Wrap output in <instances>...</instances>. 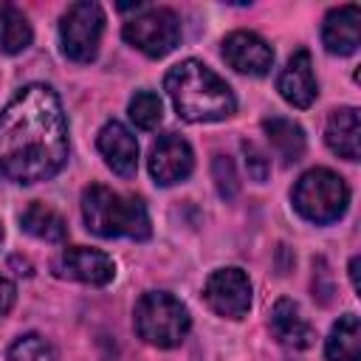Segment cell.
Segmentation results:
<instances>
[{
    "label": "cell",
    "mask_w": 361,
    "mask_h": 361,
    "mask_svg": "<svg viewBox=\"0 0 361 361\" xmlns=\"http://www.w3.org/2000/svg\"><path fill=\"white\" fill-rule=\"evenodd\" d=\"M68 118L54 87L31 82L0 110V172L23 186L54 178L68 161Z\"/></svg>",
    "instance_id": "1"
},
{
    "label": "cell",
    "mask_w": 361,
    "mask_h": 361,
    "mask_svg": "<svg viewBox=\"0 0 361 361\" xmlns=\"http://www.w3.org/2000/svg\"><path fill=\"white\" fill-rule=\"evenodd\" d=\"M164 90L169 93L178 116L192 124L223 121L237 110V99L228 82L200 59H183L172 65L164 76Z\"/></svg>",
    "instance_id": "2"
},
{
    "label": "cell",
    "mask_w": 361,
    "mask_h": 361,
    "mask_svg": "<svg viewBox=\"0 0 361 361\" xmlns=\"http://www.w3.org/2000/svg\"><path fill=\"white\" fill-rule=\"evenodd\" d=\"M82 217L85 226L104 237H130V240H149L152 226H149V214L141 197L135 195H121L113 192L102 183H90L82 192Z\"/></svg>",
    "instance_id": "3"
},
{
    "label": "cell",
    "mask_w": 361,
    "mask_h": 361,
    "mask_svg": "<svg viewBox=\"0 0 361 361\" xmlns=\"http://www.w3.org/2000/svg\"><path fill=\"white\" fill-rule=\"evenodd\" d=\"M133 324H135V333L147 344L172 350L186 338V333L192 327V316L178 296H172L166 290H147L135 302Z\"/></svg>",
    "instance_id": "4"
},
{
    "label": "cell",
    "mask_w": 361,
    "mask_h": 361,
    "mask_svg": "<svg viewBox=\"0 0 361 361\" xmlns=\"http://www.w3.org/2000/svg\"><path fill=\"white\" fill-rule=\"evenodd\" d=\"M290 200H293V209L316 223V226H327V223H336L347 206H350V186L344 183V178L327 166H316V169H307L293 192H290Z\"/></svg>",
    "instance_id": "5"
},
{
    "label": "cell",
    "mask_w": 361,
    "mask_h": 361,
    "mask_svg": "<svg viewBox=\"0 0 361 361\" xmlns=\"http://www.w3.org/2000/svg\"><path fill=\"white\" fill-rule=\"evenodd\" d=\"M104 34V8L93 0L71 3L59 20L62 54L73 62H93Z\"/></svg>",
    "instance_id": "6"
},
{
    "label": "cell",
    "mask_w": 361,
    "mask_h": 361,
    "mask_svg": "<svg viewBox=\"0 0 361 361\" xmlns=\"http://www.w3.org/2000/svg\"><path fill=\"white\" fill-rule=\"evenodd\" d=\"M121 37L149 59L166 56L180 42V20L172 8H147L124 23Z\"/></svg>",
    "instance_id": "7"
},
{
    "label": "cell",
    "mask_w": 361,
    "mask_h": 361,
    "mask_svg": "<svg viewBox=\"0 0 361 361\" xmlns=\"http://www.w3.org/2000/svg\"><path fill=\"white\" fill-rule=\"evenodd\" d=\"M206 305L223 319H243L251 307V282L240 268H217L203 285Z\"/></svg>",
    "instance_id": "8"
},
{
    "label": "cell",
    "mask_w": 361,
    "mask_h": 361,
    "mask_svg": "<svg viewBox=\"0 0 361 361\" xmlns=\"http://www.w3.org/2000/svg\"><path fill=\"white\" fill-rule=\"evenodd\" d=\"M192 169H195V152H192L189 141L180 138L178 133H166L152 144V149H149V175L158 186L180 183L192 175Z\"/></svg>",
    "instance_id": "9"
},
{
    "label": "cell",
    "mask_w": 361,
    "mask_h": 361,
    "mask_svg": "<svg viewBox=\"0 0 361 361\" xmlns=\"http://www.w3.org/2000/svg\"><path fill=\"white\" fill-rule=\"evenodd\" d=\"M56 271L68 279H76V282H85V285H96V288H104L116 279V262L110 254L99 251V248H87V245H73V248H65L59 262H56Z\"/></svg>",
    "instance_id": "10"
},
{
    "label": "cell",
    "mask_w": 361,
    "mask_h": 361,
    "mask_svg": "<svg viewBox=\"0 0 361 361\" xmlns=\"http://www.w3.org/2000/svg\"><path fill=\"white\" fill-rule=\"evenodd\" d=\"M223 59L237 73L265 76L274 65V48L254 31H231L223 39Z\"/></svg>",
    "instance_id": "11"
},
{
    "label": "cell",
    "mask_w": 361,
    "mask_h": 361,
    "mask_svg": "<svg viewBox=\"0 0 361 361\" xmlns=\"http://www.w3.org/2000/svg\"><path fill=\"white\" fill-rule=\"evenodd\" d=\"M276 90L279 96L293 104V107H310L319 96V82H316V73H313V59H310V51L299 48L288 65L282 68L279 79H276Z\"/></svg>",
    "instance_id": "12"
},
{
    "label": "cell",
    "mask_w": 361,
    "mask_h": 361,
    "mask_svg": "<svg viewBox=\"0 0 361 361\" xmlns=\"http://www.w3.org/2000/svg\"><path fill=\"white\" fill-rule=\"evenodd\" d=\"M96 147L104 158V164L118 175V178H133L138 169V141L135 135L121 124V121H107L99 130Z\"/></svg>",
    "instance_id": "13"
},
{
    "label": "cell",
    "mask_w": 361,
    "mask_h": 361,
    "mask_svg": "<svg viewBox=\"0 0 361 361\" xmlns=\"http://www.w3.org/2000/svg\"><path fill=\"white\" fill-rule=\"evenodd\" d=\"M322 42L333 56H350L358 51L361 42V8L358 6H338L330 8L322 23Z\"/></svg>",
    "instance_id": "14"
},
{
    "label": "cell",
    "mask_w": 361,
    "mask_h": 361,
    "mask_svg": "<svg viewBox=\"0 0 361 361\" xmlns=\"http://www.w3.org/2000/svg\"><path fill=\"white\" fill-rule=\"evenodd\" d=\"M268 327L274 333V338L288 347V350H307L316 341V330L313 324L302 316V307L293 299H276L271 307V319Z\"/></svg>",
    "instance_id": "15"
},
{
    "label": "cell",
    "mask_w": 361,
    "mask_h": 361,
    "mask_svg": "<svg viewBox=\"0 0 361 361\" xmlns=\"http://www.w3.org/2000/svg\"><path fill=\"white\" fill-rule=\"evenodd\" d=\"M324 141L327 147L344 158V161H358L361 155V116L355 107H338L327 116L324 124Z\"/></svg>",
    "instance_id": "16"
},
{
    "label": "cell",
    "mask_w": 361,
    "mask_h": 361,
    "mask_svg": "<svg viewBox=\"0 0 361 361\" xmlns=\"http://www.w3.org/2000/svg\"><path fill=\"white\" fill-rule=\"evenodd\" d=\"M327 361H361V324L355 313L338 316L324 341Z\"/></svg>",
    "instance_id": "17"
},
{
    "label": "cell",
    "mask_w": 361,
    "mask_h": 361,
    "mask_svg": "<svg viewBox=\"0 0 361 361\" xmlns=\"http://www.w3.org/2000/svg\"><path fill=\"white\" fill-rule=\"evenodd\" d=\"M20 228L37 240H45V243H62L68 237V223L65 217L45 206V203H31L23 214H20Z\"/></svg>",
    "instance_id": "18"
},
{
    "label": "cell",
    "mask_w": 361,
    "mask_h": 361,
    "mask_svg": "<svg viewBox=\"0 0 361 361\" xmlns=\"http://www.w3.org/2000/svg\"><path fill=\"white\" fill-rule=\"evenodd\" d=\"M262 130H265L271 147L276 149V155L285 164H296L305 155V130L296 121L274 116V118H265L262 121Z\"/></svg>",
    "instance_id": "19"
},
{
    "label": "cell",
    "mask_w": 361,
    "mask_h": 361,
    "mask_svg": "<svg viewBox=\"0 0 361 361\" xmlns=\"http://www.w3.org/2000/svg\"><path fill=\"white\" fill-rule=\"evenodd\" d=\"M34 31L28 17L11 6V3H0V54H20L31 45Z\"/></svg>",
    "instance_id": "20"
},
{
    "label": "cell",
    "mask_w": 361,
    "mask_h": 361,
    "mask_svg": "<svg viewBox=\"0 0 361 361\" xmlns=\"http://www.w3.org/2000/svg\"><path fill=\"white\" fill-rule=\"evenodd\" d=\"M130 118L138 130H155L164 118V102L158 93L152 90H138L133 99H130Z\"/></svg>",
    "instance_id": "21"
},
{
    "label": "cell",
    "mask_w": 361,
    "mask_h": 361,
    "mask_svg": "<svg viewBox=\"0 0 361 361\" xmlns=\"http://www.w3.org/2000/svg\"><path fill=\"white\" fill-rule=\"evenodd\" d=\"M6 358H8V361H59L54 344H51L45 336H39V333H25V336H20V338L8 347Z\"/></svg>",
    "instance_id": "22"
},
{
    "label": "cell",
    "mask_w": 361,
    "mask_h": 361,
    "mask_svg": "<svg viewBox=\"0 0 361 361\" xmlns=\"http://www.w3.org/2000/svg\"><path fill=\"white\" fill-rule=\"evenodd\" d=\"M212 178H214V186H217L220 197L231 200L237 195L240 183H237V172H234V164H231L228 155H214V161H212Z\"/></svg>",
    "instance_id": "23"
},
{
    "label": "cell",
    "mask_w": 361,
    "mask_h": 361,
    "mask_svg": "<svg viewBox=\"0 0 361 361\" xmlns=\"http://www.w3.org/2000/svg\"><path fill=\"white\" fill-rule=\"evenodd\" d=\"M243 152H245V169H248V175H251L257 183L268 180V175H271V158H268L257 144H251V141L243 144Z\"/></svg>",
    "instance_id": "24"
},
{
    "label": "cell",
    "mask_w": 361,
    "mask_h": 361,
    "mask_svg": "<svg viewBox=\"0 0 361 361\" xmlns=\"http://www.w3.org/2000/svg\"><path fill=\"white\" fill-rule=\"evenodd\" d=\"M14 302H17V288H14V282L6 279V276H0V322L11 313Z\"/></svg>",
    "instance_id": "25"
},
{
    "label": "cell",
    "mask_w": 361,
    "mask_h": 361,
    "mask_svg": "<svg viewBox=\"0 0 361 361\" xmlns=\"http://www.w3.org/2000/svg\"><path fill=\"white\" fill-rule=\"evenodd\" d=\"M350 282H353V290H358V257L350 259Z\"/></svg>",
    "instance_id": "26"
},
{
    "label": "cell",
    "mask_w": 361,
    "mask_h": 361,
    "mask_svg": "<svg viewBox=\"0 0 361 361\" xmlns=\"http://www.w3.org/2000/svg\"><path fill=\"white\" fill-rule=\"evenodd\" d=\"M0 243H3V223H0Z\"/></svg>",
    "instance_id": "27"
}]
</instances>
